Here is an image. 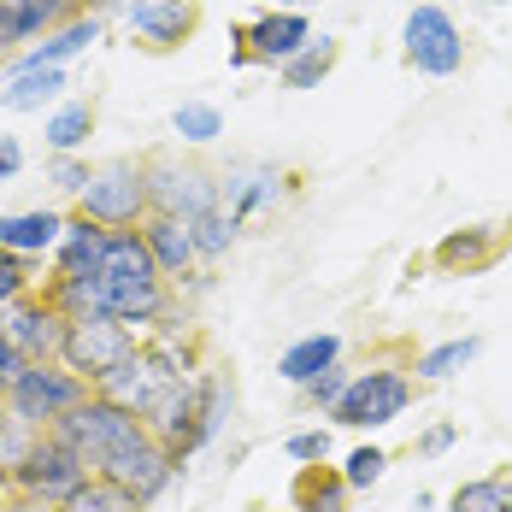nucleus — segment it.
<instances>
[{
	"instance_id": "f257e3e1",
	"label": "nucleus",
	"mask_w": 512,
	"mask_h": 512,
	"mask_svg": "<svg viewBox=\"0 0 512 512\" xmlns=\"http://www.w3.org/2000/svg\"><path fill=\"white\" fill-rule=\"evenodd\" d=\"M53 436H59V442H71V448L89 460L95 477H118L124 460H130L136 448H148V442H154V430H148L136 412L112 407L106 395H89L71 418H59V424H53Z\"/></svg>"
},
{
	"instance_id": "f03ea898",
	"label": "nucleus",
	"mask_w": 512,
	"mask_h": 512,
	"mask_svg": "<svg viewBox=\"0 0 512 512\" xmlns=\"http://www.w3.org/2000/svg\"><path fill=\"white\" fill-rule=\"evenodd\" d=\"M71 212H83V218H95L106 230H142L148 224V165L142 159H106L95 165V177H89V189L77 195Z\"/></svg>"
},
{
	"instance_id": "7ed1b4c3",
	"label": "nucleus",
	"mask_w": 512,
	"mask_h": 512,
	"mask_svg": "<svg viewBox=\"0 0 512 512\" xmlns=\"http://www.w3.org/2000/svg\"><path fill=\"white\" fill-rule=\"evenodd\" d=\"M89 395H95V389H89L77 371H65L59 359H42V365H30L0 401H6V412H18L30 430H53L59 418H71V412L83 407Z\"/></svg>"
},
{
	"instance_id": "20e7f679",
	"label": "nucleus",
	"mask_w": 512,
	"mask_h": 512,
	"mask_svg": "<svg viewBox=\"0 0 512 512\" xmlns=\"http://www.w3.org/2000/svg\"><path fill=\"white\" fill-rule=\"evenodd\" d=\"M412 371L401 365H365L354 371V383H348V395L336 401V424H348V430H383V424H395V418H407L412 407Z\"/></svg>"
},
{
	"instance_id": "39448f33",
	"label": "nucleus",
	"mask_w": 512,
	"mask_h": 512,
	"mask_svg": "<svg viewBox=\"0 0 512 512\" xmlns=\"http://www.w3.org/2000/svg\"><path fill=\"white\" fill-rule=\"evenodd\" d=\"M401 59H407L418 77H454L465 71V30L454 24V12L442 6H412L407 24H401Z\"/></svg>"
},
{
	"instance_id": "423d86ee",
	"label": "nucleus",
	"mask_w": 512,
	"mask_h": 512,
	"mask_svg": "<svg viewBox=\"0 0 512 512\" xmlns=\"http://www.w3.org/2000/svg\"><path fill=\"white\" fill-rule=\"evenodd\" d=\"M136 348H142V336H136L130 324H118V318H71V336H65L59 365L77 371L89 389H101L106 377L136 354Z\"/></svg>"
},
{
	"instance_id": "0eeeda50",
	"label": "nucleus",
	"mask_w": 512,
	"mask_h": 512,
	"mask_svg": "<svg viewBox=\"0 0 512 512\" xmlns=\"http://www.w3.org/2000/svg\"><path fill=\"white\" fill-rule=\"evenodd\" d=\"M142 165H148V201H154V212H171L183 224H201L206 212H218V177L206 165H189L177 154H154Z\"/></svg>"
},
{
	"instance_id": "6e6552de",
	"label": "nucleus",
	"mask_w": 512,
	"mask_h": 512,
	"mask_svg": "<svg viewBox=\"0 0 512 512\" xmlns=\"http://www.w3.org/2000/svg\"><path fill=\"white\" fill-rule=\"evenodd\" d=\"M89 477H95L89 460H83L71 442H59V436L48 430V436L36 442V454L24 460V471L12 477V495H30V501H42V507H65Z\"/></svg>"
},
{
	"instance_id": "1a4fd4ad",
	"label": "nucleus",
	"mask_w": 512,
	"mask_h": 512,
	"mask_svg": "<svg viewBox=\"0 0 512 512\" xmlns=\"http://www.w3.org/2000/svg\"><path fill=\"white\" fill-rule=\"evenodd\" d=\"M0 336L18 348V354L30 359V365H42V359H59L65 354V336H71V318L48 301V289H30L18 307L0 312Z\"/></svg>"
},
{
	"instance_id": "9d476101",
	"label": "nucleus",
	"mask_w": 512,
	"mask_h": 512,
	"mask_svg": "<svg viewBox=\"0 0 512 512\" xmlns=\"http://www.w3.org/2000/svg\"><path fill=\"white\" fill-rule=\"evenodd\" d=\"M283 195H289V177H283L277 165H259V159H242V165H230V171L218 177V206H224V218H230L236 230H248L265 212H277Z\"/></svg>"
},
{
	"instance_id": "9b49d317",
	"label": "nucleus",
	"mask_w": 512,
	"mask_h": 512,
	"mask_svg": "<svg viewBox=\"0 0 512 512\" xmlns=\"http://www.w3.org/2000/svg\"><path fill=\"white\" fill-rule=\"evenodd\" d=\"M124 24H130V36L148 53H177V48L195 42L201 6L195 0H130L124 6Z\"/></svg>"
},
{
	"instance_id": "f8f14e48",
	"label": "nucleus",
	"mask_w": 512,
	"mask_h": 512,
	"mask_svg": "<svg viewBox=\"0 0 512 512\" xmlns=\"http://www.w3.org/2000/svg\"><path fill=\"white\" fill-rule=\"evenodd\" d=\"M142 242H148V254H154L159 277L171 283V289H189L195 277H201V248H195V230L183 224V218H171V212H148V224H142Z\"/></svg>"
},
{
	"instance_id": "ddd939ff",
	"label": "nucleus",
	"mask_w": 512,
	"mask_h": 512,
	"mask_svg": "<svg viewBox=\"0 0 512 512\" xmlns=\"http://www.w3.org/2000/svg\"><path fill=\"white\" fill-rule=\"evenodd\" d=\"M242 42H248L254 65H277L283 71L312 42V18L307 12H289V6H271V12H259L254 24H242Z\"/></svg>"
},
{
	"instance_id": "4468645a",
	"label": "nucleus",
	"mask_w": 512,
	"mask_h": 512,
	"mask_svg": "<svg viewBox=\"0 0 512 512\" xmlns=\"http://www.w3.org/2000/svg\"><path fill=\"white\" fill-rule=\"evenodd\" d=\"M77 18V0H0V53H24Z\"/></svg>"
},
{
	"instance_id": "2eb2a0df",
	"label": "nucleus",
	"mask_w": 512,
	"mask_h": 512,
	"mask_svg": "<svg viewBox=\"0 0 512 512\" xmlns=\"http://www.w3.org/2000/svg\"><path fill=\"white\" fill-rule=\"evenodd\" d=\"M101 42V18L95 12H77L71 24H59L53 36H42L36 48L12 53V65H6V77H24V71H65V59H77V53H89Z\"/></svg>"
},
{
	"instance_id": "dca6fc26",
	"label": "nucleus",
	"mask_w": 512,
	"mask_h": 512,
	"mask_svg": "<svg viewBox=\"0 0 512 512\" xmlns=\"http://www.w3.org/2000/svg\"><path fill=\"white\" fill-rule=\"evenodd\" d=\"M65 218L71 212H59V206H30V212H0V254L12 259H48L59 248V236H65Z\"/></svg>"
},
{
	"instance_id": "f3484780",
	"label": "nucleus",
	"mask_w": 512,
	"mask_h": 512,
	"mask_svg": "<svg viewBox=\"0 0 512 512\" xmlns=\"http://www.w3.org/2000/svg\"><path fill=\"white\" fill-rule=\"evenodd\" d=\"M177 477H183V460H177V454H171V448L154 436L148 448H136V454L124 460V471H118L112 483H118V489H130L142 507H154V501L171 489V483H177Z\"/></svg>"
},
{
	"instance_id": "a211bd4d",
	"label": "nucleus",
	"mask_w": 512,
	"mask_h": 512,
	"mask_svg": "<svg viewBox=\"0 0 512 512\" xmlns=\"http://www.w3.org/2000/svg\"><path fill=\"white\" fill-rule=\"evenodd\" d=\"M342 336L336 330H312V336H301V342H289L283 354H277V377L289 383V389H307V383H318L324 371H336L342 365Z\"/></svg>"
},
{
	"instance_id": "6ab92c4d",
	"label": "nucleus",
	"mask_w": 512,
	"mask_h": 512,
	"mask_svg": "<svg viewBox=\"0 0 512 512\" xmlns=\"http://www.w3.org/2000/svg\"><path fill=\"white\" fill-rule=\"evenodd\" d=\"M106 236H112L106 224L83 218V212H71V218H65V236H59V248L48 254V277H83V271H95Z\"/></svg>"
},
{
	"instance_id": "aec40b11",
	"label": "nucleus",
	"mask_w": 512,
	"mask_h": 512,
	"mask_svg": "<svg viewBox=\"0 0 512 512\" xmlns=\"http://www.w3.org/2000/svg\"><path fill=\"white\" fill-rule=\"evenodd\" d=\"M354 489L342 477V465H301L289 483V507L295 512H348Z\"/></svg>"
},
{
	"instance_id": "412c9836",
	"label": "nucleus",
	"mask_w": 512,
	"mask_h": 512,
	"mask_svg": "<svg viewBox=\"0 0 512 512\" xmlns=\"http://www.w3.org/2000/svg\"><path fill=\"white\" fill-rule=\"evenodd\" d=\"M507 242V224H477V230H454L436 242V265L442 271H483L489 259L501 254Z\"/></svg>"
},
{
	"instance_id": "4be33fe9",
	"label": "nucleus",
	"mask_w": 512,
	"mask_h": 512,
	"mask_svg": "<svg viewBox=\"0 0 512 512\" xmlns=\"http://www.w3.org/2000/svg\"><path fill=\"white\" fill-rule=\"evenodd\" d=\"M42 136H48L53 154H83V148H89V136H95V101L53 106L48 124H42Z\"/></svg>"
},
{
	"instance_id": "5701e85b",
	"label": "nucleus",
	"mask_w": 512,
	"mask_h": 512,
	"mask_svg": "<svg viewBox=\"0 0 512 512\" xmlns=\"http://www.w3.org/2000/svg\"><path fill=\"white\" fill-rule=\"evenodd\" d=\"M483 354V336H454V342H436L412 359V383H448L454 371H465L471 359Z\"/></svg>"
},
{
	"instance_id": "b1692460",
	"label": "nucleus",
	"mask_w": 512,
	"mask_h": 512,
	"mask_svg": "<svg viewBox=\"0 0 512 512\" xmlns=\"http://www.w3.org/2000/svg\"><path fill=\"white\" fill-rule=\"evenodd\" d=\"M42 436H48V430H30L18 412H6V401H0V495H12V477L24 471V460L36 454Z\"/></svg>"
},
{
	"instance_id": "393cba45",
	"label": "nucleus",
	"mask_w": 512,
	"mask_h": 512,
	"mask_svg": "<svg viewBox=\"0 0 512 512\" xmlns=\"http://www.w3.org/2000/svg\"><path fill=\"white\" fill-rule=\"evenodd\" d=\"M336 59H342V42H336V36H312L277 77H283V89H318V83L336 71Z\"/></svg>"
},
{
	"instance_id": "a878e982",
	"label": "nucleus",
	"mask_w": 512,
	"mask_h": 512,
	"mask_svg": "<svg viewBox=\"0 0 512 512\" xmlns=\"http://www.w3.org/2000/svg\"><path fill=\"white\" fill-rule=\"evenodd\" d=\"M448 512H512V465L460 483V489L448 495Z\"/></svg>"
},
{
	"instance_id": "bb28decb",
	"label": "nucleus",
	"mask_w": 512,
	"mask_h": 512,
	"mask_svg": "<svg viewBox=\"0 0 512 512\" xmlns=\"http://www.w3.org/2000/svg\"><path fill=\"white\" fill-rule=\"evenodd\" d=\"M65 95V71H24V77H6L0 106L6 112H42Z\"/></svg>"
},
{
	"instance_id": "cd10ccee",
	"label": "nucleus",
	"mask_w": 512,
	"mask_h": 512,
	"mask_svg": "<svg viewBox=\"0 0 512 512\" xmlns=\"http://www.w3.org/2000/svg\"><path fill=\"white\" fill-rule=\"evenodd\" d=\"M230 412H236V383H230L224 371H212V365H206V377H201V430H206V442H218V436H224Z\"/></svg>"
},
{
	"instance_id": "c85d7f7f",
	"label": "nucleus",
	"mask_w": 512,
	"mask_h": 512,
	"mask_svg": "<svg viewBox=\"0 0 512 512\" xmlns=\"http://www.w3.org/2000/svg\"><path fill=\"white\" fill-rule=\"evenodd\" d=\"M59 512H148V507H142L130 489H118L112 477H89V483H83Z\"/></svg>"
},
{
	"instance_id": "c756f323",
	"label": "nucleus",
	"mask_w": 512,
	"mask_h": 512,
	"mask_svg": "<svg viewBox=\"0 0 512 512\" xmlns=\"http://www.w3.org/2000/svg\"><path fill=\"white\" fill-rule=\"evenodd\" d=\"M171 130H177L189 148H206V142H218V136H224V112H218V106H206V101H189V106H177V112H171Z\"/></svg>"
},
{
	"instance_id": "7c9ffc66",
	"label": "nucleus",
	"mask_w": 512,
	"mask_h": 512,
	"mask_svg": "<svg viewBox=\"0 0 512 512\" xmlns=\"http://www.w3.org/2000/svg\"><path fill=\"white\" fill-rule=\"evenodd\" d=\"M383 471H389V448H377V442H359L354 454L342 460V477H348V489H354V495L377 489V483H383Z\"/></svg>"
},
{
	"instance_id": "2f4dec72",
	"label": "nucleus",
	"mask_w": 512,
	"mask_h": 512,
	"mask_svg": "<svg viewBox=\"0 0 512 512\" xmlns=\"http://www.w3.org/2000/svg\"><path fill=\"white\" fill-rule=\"evenodd\" d=\"M189 230H195V248H201V265H218V259H224L230 248H236V236H242V230H236V224L224 218V206H218V212H206L201 224H189Z\"/></svg>"
},
{
	"instance_id": "473e14b6",
	"label": "nucleus",
	"mask_w": 512,
	"mask_h": 512,
	"mask_svg": "<svg viewBox=\"0 0 512 512\" xmlns=\"http://www.w3.org/2000/svg\"><path fill=\"white\" fill-rule=\"evenodd\" d=\"M89 177H95V165H89L83 154H53L48 159V183L59 189V195H71V201L89 189Z\"/></svg>"
},
{
	"instance_id": "72a5a7b5",
	"label": "nucleus",
	"mask_w": 512,
	"mask_h": 512,
	"mask_svg": "<svg viewBox=\"0 0 512 512\" xmlns=\"http://www.w3.org/2000/svg\"><path fill=\"white\" fill-rule=\"evenodd\" d=\"M348 383H354V371H348V365H336V371H324L318 383H307V389H301V401H307L312 412H324V418H330V412H336V401L348 395Z\"/></svg>"
},
{
	"instance_id": "f704fd0d",
	"label": "nucleus",
	"mask_w": 512,
	"mask_h": 512,
	"mask_svg": "<svg viewBox=\"0 0 512 512\" xmlns=\"http://www.w3.org/2000/svg\"><path fill=\"white\" fill-rule=\"evenodd\" d=\"M30 289H36V265H30V259L0 254V312H6V307H18V301H24Z\"/></svg>"
},
{
	"instance_id": "c9c22d12",
	"label": "nucleus",
	"mask_w": 512,
	"mask_h": 512,
	"mask_svg": "<svg viewBox=\"0 0 512 512\" xmlns=\"http://www.w3.org/2000/svg\"><path fill=\"white\" fill-rule=\"evenodd\" d=\"M330 448H336L330 424H318V430H295V436L283 442V454H289L295 465H324V460H330Z\"/></svg>"
},
{
	"instance_id": "e433bc0d",
	"label": "nucleus",
	"mask_w": 512,
	"mask_h": 512,
	"mask_svg": "<svg viewBox=\"0 0 512 512\" xmlns=\"http://www.w3.org/2000/svg\"><path fill=\"white\" fill-rule=\"evenodd\" d=\"M454 442H460V424H448V418H442V424H430V430L412 442V454H418V460H442Z\"/></svg>"
},
{
	"instance_id": "4c0bfd02",
	"label": "nucleus",
	"mask_w": 512,
	"mask_h": 512,
	"mask_svg": "<svg viewBox=\"0 0 512 512\" xmlns=\"http://www.w3.org/2000/svg\"><path fill=\"white\" fill-rule=\"evenodd\" d=\"M24 371H30V359H24L18 348H12V342H6V336H0V395H6V389L24 377Z\"/></svg>"
},
{
	"instance_id": "58836bf2",
	"label": "nucleus",
	"mask_w": 512,
	"mask_h": 512,
	"mask_svg": "<svg viewBox=\"0 0 512 512\" xmlns=\"http://www.w3.org/2000/svg\"><path fill=\"white\" fill-rule=\"evenodd\" d=\"M24 171V148H18V136H0V183H12Z\"/></svg>"
},
{
	"instance_id": "ea45409f",
	"label": "nucleus",
	"mask_w": 512,
	"mask_h": 512,
	"mask_svg": "<svg viewBox=\"0 0 512 512\" xmlns=\"http://www.w3.org/2000/svg\"><path fill=\"white\" fill-rule=\"evenodd\" d=\"M0 512H59V507H42L30 495H0Z\"/></svg>"
},
{
	"instance_id": "a19ab883",
	"label": "nucleus",
	"mask_w": 512,
	"mask_h": 512,
	"mask_svg": "<svg viewBox=\"0 0 512 512\" xmlns=\"http://www.w3.org/2000/svg\"><path fill=\"white\" fill-rule=\"evenodd\" d=\"M112 6H130V0H77V12H95V18L112 12Z\"/></svg>"
},
{
	"instance_id": "79ce46f5",
	"label": "nucleus",
	"mask_w": 512,
	"mask_h": 512,
	"mask_svg": "<svg viewBox=\"0 0 512 512\" xmlns=\"http://www.w3.org/2000/svg\"><path fill=\"white\" fill-rule=\"evenodd\" d=\"M283 6H289V12H301V6H318V0H283Z\"/></svg>"
},
{
	"instance_id": "37998d69",
	"label": "nucleus",
	"mask_w": 512,
	"mask_h": 512,
	"mask_svg": "<svg viewBox=\"0 0 512 512\" xmlns=\"http://www.w3.org/2000/svg\"><path fill=\"white\" fill-rule=\"evenodd\" d=\"M489 6H512V0H489Z\"/></svg>"
}]
</instances>
